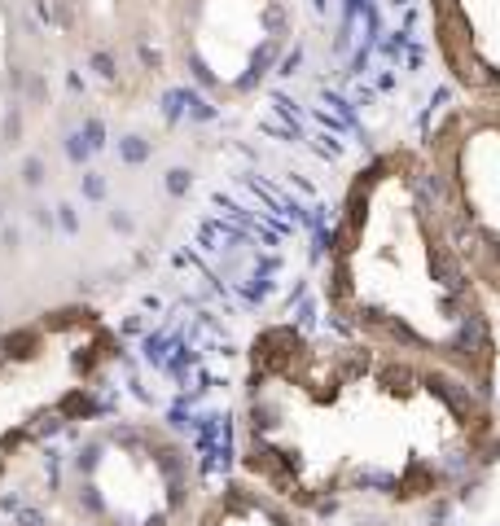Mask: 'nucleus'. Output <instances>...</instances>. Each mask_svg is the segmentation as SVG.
I'll return each mask as SVG.
<instances>
[{"mask_svg":"<svg viewBox=\"0 0 500 526\" xmlns=\"http://www.w3.org/2000/svg\"><path fill=\"white\" fill-rule=\"evenodd\" d=\"M492 452V394L435 364L290 320L242 355L233 474L307 518L439 505Z\"/></svg>","mask_w":500,"mask_h":526,"instance_id":"obj_1","label":"nucleus"},{"mask_svg":"<svg viewBox=\"0 0 500 526\" xmlns=\"http://www.w3.org/2000/svg\"><path fill=\"white\" fill-rule=\"evenodd\" d=\"M320 285L338 333L492 394L496 329L487 290L448 233L421 145L377 149L347 176Z\"/></svg>","mask_w":500,"mask_h":526,"instance_id":"obj_2","label":"nucleus"},{"mask_svg":"<svg viewBox=\"0 0 500 526\" xmlns=\"http://www.w3.org/2000/svg\"><path fill=\"white\" fill-rule=\"evenodd\" d=\"M66 487L92 526H189L202 500L185 443L136 417L92 425L70 448Z\"/></svg>","mask_w":500,"mask_h":526,"instance_id":"obj_3","label":"nucleus"},{"mask_svg":"<svg viewBox=\"0 0 500 526\" xmlns=\"http://www.w3.org/2000/svg\"><path fill=\"white\" fill-rule=\"evenodd\" d=\"M163 66L216 105L255 97L290 53V0H163Z\"/></svg>","mask_w":500,"mask_h":526,"instance_id":"obj_4","label":"nucleus"},{"mask_svg":"<svg viewBox=\"0 0 500 526\" xmlns=\"http://www.w3.org/2000/svg\"><path fill=\"white\" fill-rule=\"evenodd\" d=\"M421 154L461 259L500 298V110L452 105L421 140Z\"/></svg>","mask_w":500,"mask_h":526,"instance_id":"obj_5","label":"nucleus"},{"mask_svg":"<svg viewBox=\"0 0 500 526\" xmlns=\"http://www.w3.org/2000/svg\"><path fill=\"white\" fill-rule=\"evenodd\" d=\"M83 66L110 88L140 92L163 75V0H44Z\"/></svg>","mask_w":500,"mask_h":526,"instance_id":"obj_6","label":"nucleus"},{"mask_svg":"<svg viewBox=\"0 0 500 526\" xmlns=\"http://www.w3.org/2000/svg\"><path fill=\"white\" fill-rule=\"evenodd\" d=\"M430 40L461 97L500 110V0H430Z\"/></svg>","mask_w":500,"mask_h":526,"instance_id":"obj_7","label":"nucleus"},{"mask_svg":"<svg viewBox=\"0 0 500 526\" xmlns=\"http://www.w3.org/2000/svg\"><path fill=\"white\" fill-rule=\"evenodd\" d=\"M189 526H312V518L290 509L285 500H277L264 487H255L250 478L233 474L220 487L202 492Z\"/></svg>","mask_w":500,"mask_h":526,"instance_id":"obj_8","label":"nucleus"}]
</instances>
